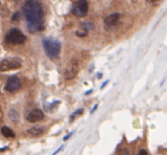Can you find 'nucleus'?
<instances>
[{
	"label": "nucleus",
	"instance_id": "f257e3e1",
	"mask_svg": "<svg viewBox=\"0 0 167 155\" xmlns=\"http://www.w3.org/2000/svg\"><path fill=\"white\" fill-rule=\"evenodd\" d=\"M23 13L28 21L29 31L35 32L41 31L44 29V12L40 4L37 0H27L23 6Z\"/></svg>",
	"mask_w": 167,
	"mask_h": 155
},
{
	"label": "nucleus",
	"instance_id": "20e7f679",
	"mask_svg": "<svg viewBox=\"0 0 167 155\" xmlns=\"http://www.w3.org/2000/svg\"><path fill=\"white\" fill-rule=\"evenodd\" d=\"M79 62L76 58H72L70 60L69 63L67 64V68H65V71H64V78L67 80H72L75 79L79 72Z\"/></svg>",
	"mask_w": 167,
	"mask_h": 155
},
{
	"label": "nucleus",
	"instance_id": "6ab92c4d",
	"mask_svg": "<svg viewBox=\"0 0 167 155\" xmlns=\"http://www.w3.org/2000/svg\"><path fill=\"white\" fill-rule=\"evenodd\" d=\"M96 108H98V105H95V106H94V108H93V109H92V112H91V113H94V111H95V109H96Z\"/></svg>",
	"mask_w": 167,
	"mask_h": 155
},
{
	"label": "nucleus",
	"instance_id": "412c9836",
	"mask_svg": "<svg viewBox=\"0 0 167 155\" xmlns=\"http://www.w3.org/2000/svg\"><path fill=\"white\" fill-rule=\"evenodd\" d=\"M133 2H136V1H137V0H132Z\"/></svg>",
	"mask_w": 167,
	"mask_h": 155
},
{
	"label": "nucleus",
	"instance_id": "a211bd4d",
	"mask_svg": "<svg viewBox=\"0 0 167 155\" xmlns=\"http://www.w3.org/2000/svg\"><path fill=\"white\" fill-rule=\"evenodd\" d=\"M72 135H73V132H71V134H69L68 136H65V137H64V140H68V139H69V138H70V137H71Z\"/></svg>",
	"mask_w": 167,
	"mask_h": 155
},
{
	"label": "nucleus",
	"instance_id": "4468645a",
	"mask_svg": "<svg viewBox=\"0 0 167 155\" xmlns=\"http://www.w3.org/2000/svg\"><path fill=\"white\" fill-rule=\"evenodd\" d=\"M84 113V109L83 108H79V109H77L75 113H72V114L70 115V121H72L75 118H77L78 115H81Z\"/></svg>",
	"mask_w": 167,
	"mask_h": 155
},
{
	"label": "nucleus",
	"instance_id": "4be33fe9",
	"mask_svg": "<svg viewBox=\"0 0 167 155\" xmlns=\"http://www.w3.org/2000/svg\"><path fill=\"white\" fill-rule=\"evenodd\" d=\"M14 1H21V0H14Z\"/></svg>",
	"mask_w": 167,
	"mask_h": 155
},
{
	"label": "nucleus",
	"instance_id": "f8f14e48",
	"mask_svg": "<svg viewBox=\"0 0 167 155\" xmlns=\"http://www.w3.org/2000/svg\"><path fill=\"white\" fill-rule=\"evenodd\" d=\"M8 116H9V119H10L12 121H14V122L18 121V113H17L15 109H10V111L8 112Z\"/></svg>",
	"mask_w": 167,
	"mask_h": 155
},
{
	"label": "nucleus",
	"instance_id": "ddd939ff",
	"mask_svg": "<svg viewBox=\"0 0 167 155\" xmlns=\"http://www.w3.org/2000/svg\"><path fill=\"white\" fill-rule=\"evenodd\" d=\"M81 27L84 29L85 32H87V31H89L94 27V24L91 23V22H84V23H81Z\"/></svg>",
	"mask_w": 167,
	"mask_h": 155
},
{
	"label": "nucleus",
	"instance_id": "0eeeda50",
	"mask_svg": "<svg viewBox=\"0 0 167 155\" xmlns=\"http://www.w3.org/2000/svg\"><path fill=\"white\" fill-rule=\"evenodd\" d=\"M119 21H120V14L115 13L109 15L108 17H105L104 20V27L110 31V30H113L115 27H117V25L119 24Z\"/></svg>",
	"mask_w": 167,
	"mask_h": 155
},
{
	"label": "nucleus",
	"instance_id": "6e6552de",
	"mask_svg": "<svg viewBox=\"0 0 167 155\" xmlns=\"http://www.w3.org/2000/svg\"><path fill=\"white\" fill-rule=\"evenodd\" d=\"M5 88L9 93H15V91H17L21 88V80L16 75H12V76H9L7 79Z\"/></svg>",
	"mask_w": 167,
	"mask_h": 155
},
{
	"label": "nucleus",
	"instance_id": "aec40b11",
	"mask_svg": "<svg viewBox=\"0 0 167 155\" xmlns=\"http://www.w3.org/2000/svg\"><path fill=\"white\" fill-rule=\"evenodd\" d=\"M148 2H158V0H148Z\"/></svg>",
	"mask_w": 167,
	"mask_h": 155
},
{
	"label": "nucleus",
	"instance_id": "1a4fd4ad",
	"mask_svg": "<svg viewBox=\"0 0 167 155\" xmlns=\"http://www.w3.org/2000/svg\"><path fill=\"white\" fill-rule=\"evenodd\" d=\"M44 119V112L39 108H35L32 111H30L28 114H27V121L31 122V123H35Z\"/></svg>",
	"mask_w": 167,
	"mask_h": 155
},
{
	"label": "nucleus",
	"instance_id": "9b49d317",
	"mask_svg": "<svg viewBox=\"0 0 167 155\" xmlns=\"http://www.w3.org/2000/svg\"><path fill=\"white\" fill-rule=\"evenodd\" d=\"M1 134L5 136L6 138H14L15 137L14 131L9 128V127H2L1 128Z\"/></svg>",
	"mask_w": 167,
	"mask_h": 155
},
{
	"label": "nucleus",
	"instance_id": "9d476101",
	"mask_svg": "<svg viewBox=\"0 0 167 155\" xmlns=\"http://www.w3.org/2000/svg\"><path fill=\"white\" fill-rule=\"evenodd\" d=\"M44 131H45L44 127L35 126V127H32V128L28 129V130H27V134H28L29 136H32V137H38V136L42 135Z\"/></svg>",
	"mask_w": 167,
	"mask_h": 155
},
{
	"label": "nucleus",
	"instance_id": "f3484780",
	"mask_svg": "<svg viewBox=\"0 0 167 155\" xmlns=\"http://www.w3.org/2000/svg\"><path fill=\"white\" fill-rule=\"evenodd\" d=\"M18 15H20L18 13H15V14H14V16L12 17V20H13V21H16L17 18H18Z\"/></svg>",
	"mask_w": 167,
	"mask_h": 155
},
{
	"label": "nucleus",
	"instance_id": "2eb2a0df",
	"mask_svg": "<svg viewBox=\"0 0 167 155\" xmlns=\"http://www.w3.org/2000/svg\"><path fill=\"white\" fill-rule=\"evenodd\" d=\"M119 155H129V152H128V148L126 147H123L121 151H120V154Z\"/></svg>",
	"mask_w": 167,
	"mask_h": 155
},
{
	"label": "nucleus",
	"instance_id": "dca6fc26",
	"mask_svg": "<svg viewBox=\"0 0 167 155\" xmlns=\"http://www.w3.org/2000/svg\"><path fill=\"white\" fill-rule=\"evenodd\" d=\"M137 155H149V154H148V152H146V149H140V152Z\"/></svg>",
	"mask_w": 167,
	"mask_h": 155
},
{
	"label": "nucleus",
	"instance_id": "39448f33",
	"mask_svg": "<svg viewBox=\"0 0 167 155\" xmlns=\"http://www.w3.org/2000/svg\"><path fill=\"white\" fill-rule=\"evenodd\" d=\"M22 66V61L17 57L13 58H5L2 61H0V71L1 72H6L9 70H16Z\"/></svg>",
	"mask_w": 167,
	"mask_h": 155
},
{
	"label": "nucleus",
	"instance_id": "7ed1b4c3",
	"mask_svg": "<svg viewBox=\"0 0 167 155\" xmlns=\"http://www.w3.org/2000/svg\"><path fill=\"white\" fill-rule=\"evenodd\" d=\"M25 39H27L25 35L17 27L10 29L8 31V33L6 34V38H5L6 42L9 43V45H21V43L25 42Z\"/></svg>",
	"mask_w": 167,
	"mask_h": 155
},
{
	"label": "nucleus",
	"instance_id": "f03ea898",
	"mask_svg": "<svg viewBox=\"0 0 167 155\" xmlns=\"http://www.w3.org/2000/svg\"><path fill=\"white\" fill-rule=\"evenodd\" d=\"M42 46L46 55L48 56L50 60H55L58 57L60 51H61V43L60 41L54 40L52 38H45L42 40Z\"/></svg>",
	"mask_w": 167,
	"mask_h": 155
},
{
	"label": "nucleus",
	"instance_id": "423d86ee",
	"mask_svg": "<svg viewBox=\"0 0 167 155\" xmlns=\"http://www.w3.org/2000/svg\"><path fill=\"white\" fill-rule=\"evenodd\" d=\"M72 14L77 17H85L88 14L87 0H78L72 7Z\"/></svg>",
	"mask_w": 167,
	"mask_h": 155
}]
</instances>
